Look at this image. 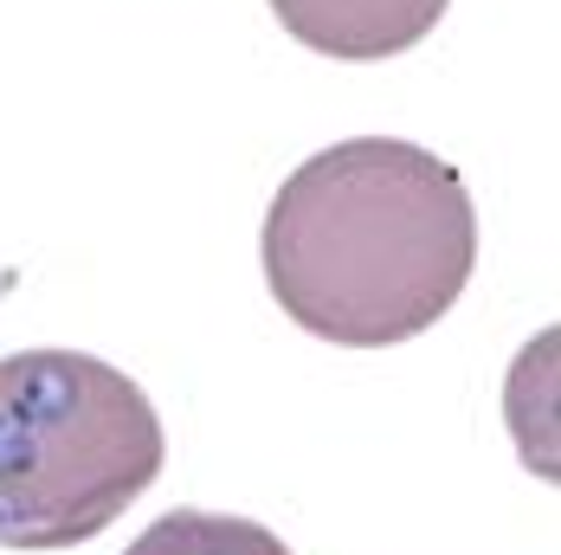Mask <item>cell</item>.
<instances>
[{"mask_svg":"<svg viewBox=\"0 0 561 555\" xmlns=\"http://www.w3.org/2000/svg\"><path fill=\"white\" fill-rule=\"evenodd\" d=\"M446 7L451 0H272L278 26L297 46L323 58H348V65L420 46L446 20Z\"/></svg>","mask_w":561,"mask_h":555,"instance_id":"obj_3","label":"cell"},{"mask_svg":"<svg viewBox=\"0 0 561 555\" xmlns=\"http://www.w3.org/2000/svg\"><path fill=\"white\" fill-rule=\"evenodd\" d=\"M162 420L123 369L78 349L0 362V550H78L162 478Z\"/></svg>","mask_w":561,"mask_h":555,"instance_id":"obj_2","label":"cell"},{"mask_svg":"<svg viewBox=\"0 0 561 555\" xmlns=\"http://www.w3.org/2000/svg\"><path fill=\"white\" fill-rule=\"evenodd\" d=\"M259 259L297 330L342 349H388L426 336L465 297L478 214L458 168L433 149L348 136L278 188Z\"/></svg>","mask_w":561,"mask_h":555,"instance_id":"obj_1","label":"cell"},{"mask_svg":"<svg viewBox=\"0 0 561 555\" xmlns=\"http://www.w3.org/2000/svg\"><path fill=\"white\" fill-rule=\"evenodd\" d=\"M123 555H290L252 517H220V510H169L162 523H149Z\"/></svg>","mask_w":561,"mask_h":555,"instance_id":"obj_4","label":"cell"}]
</instances>
